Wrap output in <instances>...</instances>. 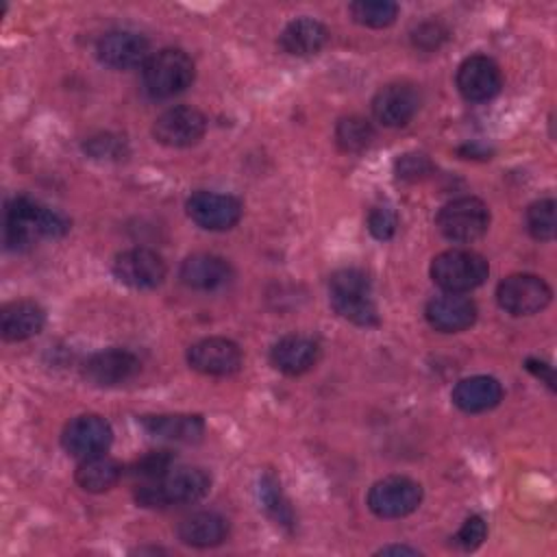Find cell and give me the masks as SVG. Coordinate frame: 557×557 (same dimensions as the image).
I'll return each instance as SVG.
<instances>
[{
    "mask_svg": "<svg viewBox=\"0 0 557 557\" xmlns=\"http://www.w3.org/2000/svg\"><path fill=\"white\" fill-rule=\"evenodd\" d=\"M320 359V346L313 337L292 333L281 337L272 348H270V361L276 370L289 376H298L309 372Z\"/></svg>",
    "mask_w": 557,
    "mask_h": 557,
    "instance_id": "obj_20",
    "label": "cell"
},
{
    "mask_svg": "<svg viewBox=\"0 0 557 557\" xmlns=\"http://www.w3.org/2000/svg\"><path fill=\"white\" fill-rule=\"evenodd\" d=\"M70 231V220L33 198L17 196L7 205L4 244L11 250H24L39 237L59 239Z\"/></svg>",
    "mask_w": 557,
    "mask_h": 557,
    "instance_id": "obj_1",
    "label": "cell"
},
{
    "mask_svg": "<svg viewBox=\"0 0 557 557\" xmlns=\"http://www.w3.org/2000/svg\"><path fill=\"white\" fill-rule=\"evenodd\" d=\"M259 498L263 503V509L283 527H292L294 524V513L289 503L285 500L278 481L272 474H263L259 479Z\"/></svg>",
    "mask_w": 557,
    "mask_h": 557,
    "instance_id": "obj_30",
    "label": "cell"
},
{
    "mask_svg": "<svg viewBox=\"0 0 557 557\" xmlns=\"http://www.w3.org/2000/svg\"><path fill=\"white\" fill-rule=\"evenodd\" d=\"M196 65L191 57L178 48H163L144 63L141 83L150 98L168 100L191 87Z\"/></svg>",
    "mask_w": 557,
    "mask_h": 557,
    "instance_id": "obj_4",
    "label": "cell"
},
{
    "mask_svg": "<svg viewBox=\"0 0 557 557\" xmlns=\"http://www.w3.org/2000/svg\"><path fill=\"white\" fill-rule=\"evenodd\" d=\"M176 535L183 544L194 548H211L226 540L228 522L224 516L215 511H196L185 516L178 527Z\"/></svg>",
    "mask_w": 557,
    "mask_h": 557,
    "instance_id": "obj_24",
    "label": "cell"
},
{
    "mask_svg": "<svg viewBox=\"0 0 557 557\" xmlns=\"http://www.w3.org/2000/svg\"><path fill=\"white\" fill-rule=\"evenodd\" d=\"M555 200L553 198H542L529 205L524 213L527 231L533 239L537 242H550L555 239Z\"/></svg>",
    "mask_w": 557,
    "mask_h": 557,
    "instance_id": "obj_29",
    "label": "cell"
},
{
    "mask_svg": "<svg viewBox=\"0 0 557 557\" xmlns=\"http://www.w3.org/2000/svg\"><path fill=\"white\" fill-rule=\"evenodd\" d=\"M431 278L448 294H466L485 283L490 265L485 257L472 250H444L431 261Z\"/></svg>",
    "mask_w": 557,
    "mask_h": 557,
    "instance_id": "obj_5",
    "label": "cell"
},
{
    "mask_svg": "<svg viewBox=\"0 0 557 557\" xmlns=\"http://www.w3.org/2000/svg\"><path fill=\"white\" fill-rule=\"evenodd\" d=\"M46 311L35 300H13L0 311V333L7 342H24L41 333Z\"/></svg>",
    "mask_w": 557,
    "mask_h": 557,
    "instance_id": "obj_22",
    "label": "cell"
},
{
    "mask_svg": "<svg viewBox=\"0 0 557 557\" xmlns=\"http://www.w3.org/2000/svg\"><path fill=\"white\" fill-rule=\"evenodd\" d=\"M424 318L440 333H461L474 324L476 305L468 296L446 292L426 302Z\"/></svg>",
    "mask_w": 557,
    "mask_h": 557,
    "instance_id": "obj_18",
    "label": "cell"
},
{
    "mask_svg": "<svg viewBox=\"0 0 557 557\" xmlns=\"http://www.w3.org/2000/svg\"><path fill=\"white\" fill-rule=\"evenodd\" d=\"M352 20L368 28H385L396 22L398 4L389 0H357L348 4Z\"/></svg>",
    "mask_w": 557,
    "mask_h": 557,
    "instance_id": "obj_27",
    "label": "cell"
},
{
    "mask_svg": "<svg viewBox=\"0 0 557 557\" xmlns=\"http://www.w3.org/2000/svg\"><path fill=\"white\" fill-rule=\"evenodd\" d=\"M422 102V96L411 83H389L372 98L374 117L389 128L405 126L413 120Z\"/></svg>",
    "mask_w": 557,
    "mask_h": 557,
    "instance_id": "obj_16",
    "label": "cell"
},
{
    "mask_svg": "<svg viewBox=\"0 0 557 557\" xmlns=\"http://www.w3.org/2000/svg\"><path fill=\"white\" fill-rule=\"evenodd\" d=\"M209 487H211V476L205 468L172 466L161 476L144 481L135 492V500L141 507L189 505L205 498Z\"/></svg>",
    "mask_w": 557,
    "mask_h": 557,
    "instance_id": "obj_2",
    "label": "cell"
},
{
    "mask_svg": "<svg viewBox=\"0 0 557 557\" xmlns=\"http://www.w3.org/2000/svg\"><path fill=\"white\" fill-rule=\"evenodd\" d=\"M85 152L94 159H122L126 154V141L115 135H98L85 141Z\"/></svg>",
    "mask_w": 557,
    "mask_h": 557,
    "instance_id": "obj_32",
    "label": "cell"
},
{
    "mask_svg": "<svg viewBox=\"0 0 557 557\" xmlns=\"http://www.w3.org/2000/svg\"><path fill=\"white\" fill-rule=\"evenodd\" d=\"M122 463L109 455H94V457H87L78 463L76 468V483L85 490V492H94V494H100V492H107L111 490L120 476H122Z\"/></svg>",
    "mask_w": 557,
    "mask_h": 557,
    "instance_id": "obj_26",
    "label": "cell"
},
{
    "mask_svg": "<svg viewBox=\"0 0 557 557\" xmlns=\"http://www.w3.org/2000/svg\"><path fill=\"white\" fill-rule=\"evenodd\" d=\"M187 363L207 376H231L239 372L244 357L242 348L226 337H205L187 348Z\"/></svg>",
    "mask_w": 557,
    "mask_h": 557,
    "instance_id": "obj_13",
    "label": "cell"
},
{
    "mask_svg": "<svg viewBox=\"0 0 557 557\" xmlns=\"http://www.w3.org/2000/svg\"><path fill=\"white\" fill-rule=\"evenodd\" d=\"M457 89L470 102H485L494 98L503 87V74L494 59L485 54H472L457 67Z\"/></svg>",
    "mask_w": 557,
    "mask_h": 557,
    "instance_id": "obj_15",
    "label": "cell"
},
{
    "mask_svg": "<svg viewBox=\"0 0 557 557\" xmlns=\"http://www.w3.org/2000/svg\"><path fill=\"white\" fill-rule=\"evenodd\" d=\"M431 170H433V165L424 154H403L396 161V174L407 181H418V178L426 176Z\"/></svg>",
    "mask_w": 557,
    "mask_h": 557,
    "instance_id": "obj_36",
    "label": "cell"
},
{
    "mask_svg": "<svg viewBox=\"0 0 557 557\" xmlns=\"http://www.w3.org/2000/svg\"><path fill=\"white\" fill-rule=\"evenodd\" d=\"M185 211L205 231H228L242 220L244 205L231 194L200 189L187 198Z\"/></svg>",
    "mask_w": 557,
    "mask_h": 557,
    "instance_id": "obj_10",
    "label": "cell"
},
{
    "mask_svg": "<svg viewBox=\"0 0 557 557\" xmlns=\"http://www.w3.org/2000/svg\"><path fill=\"white\" fill-rule=\"evenodd\" d=\"M141 363L137 355H133L126 348H107L100 352H94L85 366L83 374L89 383L100 385V387H111V385H122L131 381L139 372Z\"/></svg>",
    "mask_w": 557,
    "mask_h": 557,
    "instance_id": "obj_17",
    "label": "cell"
},
{
    "mask_svg": "<svg viewBox=\"0 0 557 557\" xmlns=\"http://www.w3.org/2000/svg\"><path fill=\"white\" fill-rule=\"evenodd\" d=\"M181 281L198 292H215L233 281V268L224 257L196 252L189 255L178 270Z\"/></svg>",
    "mask_w": 557,
    "mask_h": 557,
    "instance_id": "obj_19",
    "label": "cell"
},
{
    "mask_svg": "<svg viewBox=\"0 0 557 557\" xmlns=\"http://www.w3.org/2000/svg\"><path fill=\"white\" fill-rule=\"evenodd\" d=\"M207 117L196 107H170L152 124V137L170 148H187L202 139Z\"/></svg>",
    "mask_w": 557,
    "mask_h": 557,
    "instance_id": "obj_11",
    "label": "cell"
},
{
    "mask_svg": "<svg viewBox=\"0 0 557 557\" xmlns=\"http://www.w3.org/2000/svg\"><path fill=\"white\" fill-rule=\"evenodd\" d=\"M96 54L107 67L135 70L150 59V44L135 30H109L98 39Z\"/></svg>",
    "mask_w": 557,
    "mask_h": 557,
    "instance_id": "obj_14",
    "label": "cell"
},
{
    "mask_svg": "<svg viewBox=\"0 0 557 557\" xmlns=\"http://www.w3.org/2000/svg\"><path fill=\"white\" fill-rule=\"evenodd\" d=\"M381 555H389V553H403V555H418V548H411V546H383L379 550Z\"/></svg>",
    "mask_w": 557,
    "mask_h": 557,
    "instance_id": "obj_38",
    "label": "cell"
},
{
    "mask_svg": "<svg viewBox=\"0 0 557 557\" xmlns=\"http://www.w3.org/2000/svg\"><path fill=\"white\" fill-rule=\"evenodd\" d=\"M503 400V385L487 374L461 379L453 387V403L466 413H483Z\"/></svg>",
    "mask_w": 557,
    "mask_h": 557,
    "instance_id": "obj_23",
    "label": "cell"
},
{
    "mask_svg": "<svg viewBox=\"0 0 557 557\" xmlns=\"http://www.w3.org/2000/svg\"><path fill=\"white\" fill-rule=\"evenodd\" d=\"M487 535V527H485V520L481 516H470L461 529L455 533L453 542L461 548V550H474L483 544Z\"/></svg>",
    "mask_w": 557,
    "mask_h": 557,
    "instance_id": "obj_35",
    "label": "cell"
},
{
    "mask_svg": "<svg viewBox=\"0 0 557 557\" xmlns=\"http://www.w3.org/2000/svg\"><path fill=\"white\" fill-rule=\"evenodd\" d=\"M550 285L535 274H509L496 287V302L509 315H533L548 307Z\"/></svg>",
    "mask_w": 557,
    "mask_h": 557,
    "instance_id": "obj_7",
    "label": "cell"
},
{
    "mask_svg": "<svg viewBox=\"0 0 557 557\" xmlns=\"http://www.w3.org/2000/svg\"><path fill=\"white\" fill-rule=\"evenodd\" d=\"M329 300L335 313L357 326H376L379 311L372 298L370 276L359 268L335 270L329 278Z\"/></svg>",
    "mask_w": 557,
    "mask_h": 557,
    "instance_id": "obj_3",
    "label": "cell"
},
{
    "mask_svg": "<svg viewBox=\"0 0 557 557\" xmlns=\"http://www.w3.org/2000/svg\"><path fill=\"white\" fill-rule=\"evenodd\" d=\"M172 466H174V455L170 450H152L133 463L131 474L144 481H150L168 472Z\"/></svg>",
    "mask_w": 557,
    "mask_h": 557,
    "instance_id": "obj_31",
    "label": "cell"
},
{
    "mask_svg": "<svg viewBox=\"0 0 557 557\" xmlns=\"http://www.w3.org/2000/svg\"><path fill=\"white\" fill-rule=\"evenodd\" d=\"M422 503V485L409 476L392 474L376 481L368 492V507L379 518H405Z\"/></svg>",
    "mask_w": 557,
    "mask_h": 557,
    "instance_id": "obj_8",
    "label": "cell"
},
{
    "mask_svg": "<svg viewBox=\"0 0 557 557\" xmlns=\"http://www.w3.org/2000/svg\"><path fill=\"white\" fill-rule=\"evenodd\" d=\"M329 28L313 17L292 20L278 35V46L294 57H311L329 44Z\"/></svg>",
    "mask_w": 557,
    "mask_h": 557,
    "instance_id": "obj_25",
    "label": "cell"
},
{
    "mask_svg": "<svg viewBox=\"0 0 557 557\" xmlns=\"http://www.w3.org/2000/svg\"><path fill=\"white\" fill-rule=\"evenodd\" d=\"M374 139L372 124L361 115H346L335 126V141L344 152H361Z\"/></svg>",
    "mask_w": 557,
    "mask_h": 557,
    "instance_id": "obj_28",
    "label": "cell"
},
{
    "mask_svg": "<svg viewBox=\"0 0 557 557\" xmlns=\"http://www.w3.org/2000/svg\"><path fill=\"white\" fill-rule=\"evenodd\" d=\"M113 442L111 424L98 413H83L70 420L61 433L63 448L78 459L102 455Z\"/></svg>",
    "mask_w": 557,
    "mask_h": 557,
    "instance_id": "obj_12",
    "label": "cell"
},
{
    "mask_svg": "<svg viewBox=\"0 0 557 557\" xmlns=\"http://www.w3.org/2000/svg\"><path fill=\"white\" fill-rule=\"evenodd\" d=\"M396 213L389 207H374L368 213V231L374 239L387 242L396 233Z\"/></svg>",
    "mask_w": 557,
    "mask_h": 557,
    "instance_id": "obj_34",
    "label": "cell"
},
{
    "mask_svg": "<svg viewBox=\"0 0 557 557\" xmlns=\"http://www.w3.org/2000/svg\"><path fill=\"white\" fill-rule=\"evenodd\" d=\"M448 39V30L442 22H422L411 30V41L420 50H437Z\"/></svg>",
    "mask_w": 557,
    "mask_h": 557,
    "instance_id": "obj_33",
    "label": "cell"
},
{
    "mask_svg": "<svg viewBox=\"0 0 557 557\" xmlns=\"http://www.w3.org/2000/svg\"><path fill=\"white\" fill-rule=\"evenodd\" d=\"M141 426L150 437L174 444H194L205 435V420L196 413L144 416Z\"/></svg>",
    "mask_w": 557,
    "mask_h": 557,
    "instance_id": "obj_21",
    "label": "cell"
},
{
    "mask_svg": "<svg viewBox=\"0 0 557 557\" xmlns=\"http://www.w3.org/2000/svg\"><path fill=\"white\" fill-rule=\"evenodd\" d=\"M527 370L533 372L535 376H540L542 381H546V385H548L550 389L555 387V385H553L555 379H553V368H550V366H546V363H542V361H535V359H529V361H527Z\"/></svg>",
    "mask_w": 557,
    "mask_h": 557,
    "instance_id": "obj_37",
    "label": "cell"
},
{
    "mask_svg": "<svg viewBox=\"0 0 557 557\" xmlns=\"http://www.w3.org/2000/svg\"><path fill=\"white\" fill-rule=\"evenodd\" d=\"M111 270L122 285L133 289H154L168 274L163 257L152 248H128L117 252Z\"/></svg>",
    "mask_w": 557,
    "mask_h": 557,
    "instance_id": "obj_9",
    "label": "cell"
},
{
    "mask_svg": "<svg viewBox=\"0 0 557 557\" xmlns=\"http://www.w3.org/2000/svg\"><path fill=\"white\" fill-rule=\"evenodd\" d=\"M490 220V209L481 198L461 196L440 209L435 224L446 239L457 244H470L487 233Z\"/></svg>",
    "mask_w": 557,
    "mask_h": 557,
    "instance_id": "obj_6",
    "label": "cell"
}]
</instances>
